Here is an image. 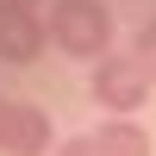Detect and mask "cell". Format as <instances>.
<instances>
[{
  "label": "cell",
  "instance_id": "1",
  "mask_svg": "<svg viewBox=\"0 0 156 156\" xmlns=\"http://www.w3.org/2000/svg\"><path fill=\"white\" fill-rule=\"evenodd\" d=\"M50 44L75 62L112 56V6L106 0H50Z\"/></svg>",
  "mask_w": 156,
  "mask_h": 156
},
{
  "label": "cell",
  "instance_id": "2",
  "mask_svg": "<svg viewBox=\"0 0 156 156\" xmlns=\"http://www.w3.org/2000/svg\"><path fill=\"white\" fill-rule=\"evenodd\" d=\"M150 87H156V81L137 69V56H131V50L100 56V62H94V75H87L94 106H100V112H112V119H131L137 106H150Z\"/></svg>",
  "mask_w": 156,
  "mask_h": 156
},
{
  "label": "cell",
  "instance_id": "3",
  "mask_svg": "<svg viewBox=\"0 0 156 156\" xmlns=\"http://www.w3.org/2000/svg\"><path fill=\"white\" fill-rule=\"evenodd\" d=\"M0 150L6 156H44L50 150V112L25 100H0Z\"/></svg>",
  "mask_w": 156,
  "mask_h": 156
},
{
  "label": "cell",
  "instance_id": "4",
  "mask_svg": "<svg viewBox=\"0 0 156 156\" xmlns=\"http://www.w3.org/2000/svg\"><path fill=\"white\" fill-rule=\"evenodd\" d=\"M50 44V25L31 6H0V62H37V50Z\"/></svg>",
  "mask_w": 156,
  "mask_h": 156
},
{
  "label": "cell",
  "instance_id": "5",
  "mask_svg": "<svg viewBox=\"0 0 156 156\" xmlns=\"http://www.w3.org/2000/svg\"><path fill=\"white\" fill-rule=\"evenodd\" d=\"M94 137H100V150H106V156H156L150 131H144L137 119H106Z\"/></svg>",
  "mask_w": 156,
  "mask_h": 156
},
{
  "label": "cell",
  "instance_id": "6",
  "mask_svg": "<svg viewBox=\"0 0 156 156\" xmlns=\"http://www.w3.org/2000/svg\"><path fill=\"white\" fill-rule=\"evenodd\" d=\"M131 56H137V69L156 81V19H144V25H137V37H131Z\"/></svg>",
  "mask_w": 156,
  "mask_h": 156
},
{
  "label": "cell",
  "instance_id": "7",
  "mask_svg": "<svg viewBox=\"0 0 156 156\" xmlns=\"http://www.w3.org/2000/svg\"><path fill=\"white\" fill-rule=\"evenodd\" d=\"M56 156H106V150H100L94 131H81V137H69V144H56Z\"/></svg>",
  "mask_w": 156,
  "mask_h": 156
},
{
  "label": "cell",
  "instance_id": "8",
  "mask_svg": "<svg viewBox=\"0 0 156 156\" xmlns=\"http://www.w3.org/2000/svg\"><path fill=\"white\" fill-rule=\"evenodd\" d=\"M12 6H37V0H12Z\"/></svg>",
  "mask_w": 156,
  "mask_h": 156
},
{
  "label": "cell",
  "instance_id": "9",
  "mask_svg": "<svg viewBox=\"0 0 156 156\" xmlns=\"http://www.w3.org/2000/svg\"><path fill=\"white\" fill-rule=\"evenodd\" d=\"M0 6H6V0H0Z\"/></svg>",
  "mask_w": 156,
  "mask_h": 156
}]
</instances>
